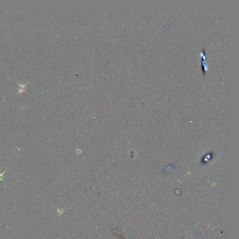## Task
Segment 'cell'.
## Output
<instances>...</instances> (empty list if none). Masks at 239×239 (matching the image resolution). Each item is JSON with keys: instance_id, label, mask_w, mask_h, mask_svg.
Returning <instances> with one entry per match:
<instances>
[{"instance_id": "1", "label": "cell", "mask_w": 239, "mask_h": 239, "mask_svg": "<svg viewBox=\"0 0 239 239\" xmlns=\"http://www.w3.org/2000/svg\"><path fill=\"white\" fill-rule=\"evenodd\" d=\"M16 83L18 84V86H19V89H18V91L17 92V94L19 93H23L24 92H26V90H25L26 86V85L28 84L29 82L25 84H20L17 82H16Z\"/></svg>"}, {"instance_id": "2", "label": "cell", "mask_w": 239, "mask_h": 239, "mask_svg": "<svg viewBox=\"0 0 239 239\" xmlns=\"http://www.w3.org/2000/svg\"><path fill=\"white\" fill-rule=\"evenodd\" d=\"M7 171V170H5L4 172H2V173H1L0 172V183H1V181H2L5 183L4 181V178H7V177H4V175L5 173V172H6Z\"/></svg>"}]
</instances>
